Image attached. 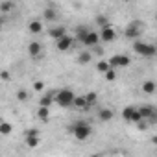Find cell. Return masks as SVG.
<instances>
[{"label":"cell","mask_w":157,"mask_h":157,"mask_svg":"<svg viewBox=\"0 0 157 157\" xmlns=\"http://www.w3.org/2000/svg\"><path fill=\"white\" fill-rule=\"evenodd\" d=\"M70 133H72L78 140H85V139L91 137L93 128H91V124L85 122V120H78L74 126H70Z\"/></svg>","instance_id":"6da1fadb"},{"label":"cell","mask_w":157,"mask_h":157,"mask_svg":"<svg viewBox=\"0 0 157 157\" xmlns=\"http://www.w3.org/2000/svg\"><path fill=\"white\" fill-rule=\"evenodd\" d=\"M74 96L76 94L72 93V89H59L54 93V104H57L59 107H68V105H72Z\"/></svg>","instance_id":"7a4b0ae2"},{"label":"cell","mask_w":157,"mask_h":157,"mask_svg":"<svg viewBox=\"0 0 157 157\" xmlns=\"http://www.w3.org/2000/svg\"><path fill=\"white\" fill-rule=\"evenodd\" d=\"M133 50H135V54H139V56H142V57H153L155 56V44H151V43H144V41H135L133 43Z\"/></svg>","instance_id":"3957f363"},{"label":"cell","mask_w":157,"mask_h":157,"mask_svg":"<svg viewBox=\"0 0 157 157\" xmlns=\"http://www.w3.org/2000/svg\"><path fill=\"white\" fill-rule=\"evenodd\" d=\"M131 63V59L128 57V56H124V54H117V56H113L109 61H107V65H109V68H117V67H128Z\"/></svg>","instance_id":"277c9868"},{"label":"cell","mask_w":157,"mask_h":157,"mask_svg":"<svg viewBox=\"0 0 157 157\" xmlns=\"http://www.w3.org/2000/svg\"><path fill=\"white\" fill-rule=\"evenodd\" d=\"M98 37H100V41H104V43H111V41L117 39V32H115V28H113L111 24H107V26L100 28Z\"/></svg>","instance_id":"5b68a950"},{"label":"cell","mask_w":157,"mask_h":157,"mask_svg":"<svg viewBox=\"0 0 157 157\" xmlns=\"http://www.w3.org/2000/svg\"><path fill=\"white\" fill-rule=\"evenodd\" d=\"M82 44H85V46H91V48H94L96 44H98V41H100V37H98V32H94V30H89L82 39Z\"/></svg>","instance_id":"8992f818"},{"label":"cell","mask_w":157,"mask_h":157,"mask_svg":"<svg viewBox=\"0 0 157 157\" xmlns=\"http://www.w3.org/2000/svg\"><path fill=\"white\" fill-rule=\"evenodd\" d=\"M122 118L126 120V122H139L140 120V115H139V111H137V107H133V105H128L124 111H122Z\"/></svg>","instance_id":"52a82bcc"},{"label":"cell","mask_w":157,"mask_h":157,"mask_svg":"<svg viewBox=\"0 0 157 157\" xmlns=\"http://www.w3.org/2000/svg\"><path fill=\"white\" fill-rule=\"evenodd\" d=\"M140 22H133V24H129L128 28H126V32H124V35L128 37V39H133V41H139V35H140Z\"/></svg>","instance_id":"ba28073f"},{"label":"cell","mask_w":157,"mask_h":157,"mask_svg":"<svg viewBox=\"0 0 157 157\" xmlns=\"http://www.w3.org/2000/svg\"><path fill=\"white\" fill-rule=\"evenodd\" d=\"M56 43H57L56 46H57V50H59V52H67V50L72 46V43H74V37H70V35L67 33V35H63V37H61L59 41H56Z\"/></svg>","instance_id":"9c48e42d"},{"label":"cell","mask_w":157,"mask_h":157,"mask_svg":"<svg viewBox=\"0 0 157 157\" xmlns=\"http://www.w3.org/2000/svg\"><path fill=\"white\" fill-rule=\"evenodd\" d=\"M48 33H50V37H52V39L59 41L63 35H67V28H65V26H52Z\"/></svg>","instance_id":"30bf717a"},{"label":"cell","mask_w":157,"mask_h":157,"mask_svg":"<svg viewBox=\"0 0 157 157\" xmlns=\"http://www.w3.org/2000/svg\"><path fill=\"white\" fill-rule=\"evenodd\" d=\"M41 50H43V46H41L39 41H32V43L28 44V54H30L32 57H37V56L41 54Z\"/></svg>","instance_id":"8fae6325"},{"label":"cell","mask_w":157,"mask_h":157,"mask_svg":"<svg viewBox=\"0 0 157 157\" xmlns=\"http://www.w3.org/2000/svg\"><path fill=\"white\" fill-rule=\"evenodd\" d=\"M54 93H56V91H54ZM54 93H48V94L41 96V100H39V107H46V109H50V105L54 104Z\"/></svg>","instance_id":"7c38bea8"},{"label":"cell","mask_w":157,"mask_h":157,"mask_svg":"<svg viewBox=\"0 0 157 157\" xmlns=\"http://www.w3.org/2000/svg\"><path fill=\"white\" fill-rule=\"evenodd\" d=\"M98 118H100L102 122H109V120H113V111L107 109V107H102V109L98 111Z\"/></svg>","instance_id":"4fadbf2b"},{"label":"cell","mask_w":157,"mask_h":157,"mask_svg":"<svg viewBox=\"0 0 157 157\" xmlns=\"http://www.w3.org/2000/svg\"><path fill=\"white\" fill-rule=\"evenodd\" d=\"M28 30H30V33L37 35V33H41V32H43V22H41V21H32V22H30V26H28Z\"/></svg>","instance_id":"5bb4252c"},{"label":"cell","mask_w":157,"mask_h":157,"mask_svg":"<svg viewBox=\"0 0 157 157\" xmlns=\"http://www.w3.org/2000/svg\"><path fill=\"white\" fill-rule=\"evenodd\" d=\"M37 118L43 120V122H48V118H50V109H46V107H39V109H37Z\"/></svg>","instance_id":"9a60e30c"},{"label":"cell","mask_w":157,"mask_h":157,"mask_svg":"<svg viewBox=\"0 0 157 157\" xmlns=\"http://www.w3.org/2000/svg\"><path fill=\"white\" fill-rule=\"evenodd\" d=\"M83 98H85V104H87V107H91V105H94V104L98 102V94H96V93H87Z\"/></svg>","instance_id":"2e32d148"},{"label":"cell","mask_w":157,"mask_h":157,"mask_svg":"<svg viewBox=\"0 0 157 157\" xmlns=\"http://www.w3.org/2000/svg\"><path fill=\"white\" fill-rule=\"evenodd\" d=\"M11 131H13V126H11L10 122H0V135L6 137V135H10Z\"/></svg>","instance_id":"e0dca14e"},{"label":"cell","mask_w":157,"mask_h":157,"mask_svg":"<svg viewBox=\"0 0 157 157\" xmlns=\"http://www.w3.org/2000/svg\"><path fill=\"white\" fill-rule=\"evenodd\" d=\"M142 91H144L146 94H153V93H155V83H153L151 80H150V82H144V83H142Z\"/></svg>","instance_id":"ac0fdd59"},{"label":"cell","mask_w":157,"mask_h":157,"mask_svg":"<svg viewBox=\"0 0 157 157\" xmlns=\"http://www.w3.org/2000/svg\"><path fill=\"white\" fill-rule=\"evenodd\" d=\"M72 105H74V107H78V109H83V107H87V104H85V98H83V96H74V102H72Z\"/></svg>","instance_id":"d6986e66"},{"label":"cell","mask_w":157,"mask_h":157,"mask_svg":"<svg viewBox=\"0 0 157 157\" xmlns=\"http://www.w3.org/2000/svg\"><path fill=\"white\" fill-rule=\"evenodd\" d=\"M43 15H44V19H46V21H56V17H57V13H56V10H54L52 6H50V8H46Z\"/></svg>","instance_id":"ffe728a7"},{"label":"cell","mask_w":157,"mask_h":157,"mask_svg":"<svg viewBox=\"0 0 157 157\" xmlns=\"http://www.w3.org/2000/svg\"><path fill=\"white\" fill-rule=\"evenodd\" d=\"M26 140V146L28 148H37L39 144H41V139L39 137H28V139H24Z\"/></svg>","instance_id":"44dd1931"},{"label":"cell","mask_w":157,"mask_h":157,"mask_svg":"<svg viewBox=\"0 0 157 157\" xmlns=\"http://www.w3.org/2000/svg\"><path fill=\"white\" fill-rule=\"evenodd\" d=\"M91 61V54L89 52H82L80 56H78V63H82V65H87Z\"/></svg>","instance_id":"7402d4cb"},{"label":"cell","mask_w":157,"mask_h":157,"mask_svg":"<svg viewBox=\"0 0 157 157\" xmlns=\"http://www.w3.org/2000/svg\"><path fill=\"white\" fill-rule=\"evenodd\" d=\"M13 8H15V4H13V2H0V10H2L4 13L13 11Z\"/></svg>","instance_id":"603a6c76"},{"label":"cell","mask_w":157,"mask_h":157,"mask_svg":"<svg viewBox=\"0 0 157 157\" xmlns=\"http://www.w3.org/2000/svg\"><path fill=\"white\" fill-rule=\"evenodd\" d=\"M96 70H98V72H102V74H105V72L109 70V65H107V61H98V65H96Z\"/></svg>","instance_id":"cb8c5ba5"},{"label":"cell","mask_w":157,"mask_h":157,"mask_svg":"<svg viewBox=\"0 0 157 157\" xmlns=\"http://www.w3.org/2000/svg\"><path fill=\"white\" fill-rule=\"evenodd\" d=\"M17 100L26 102V100H28V93H26L24 89H19V91H17Z\"/></svg>","instance_id":"d4e9b609"},{"label":"cell","mask_w":157,"mask_h":157,"mask_svg":"<svg viewBox=\"0 0 157 157\" xmlns=\"http://www.w3.org/2000/svg\"><path fill=\"white\" fill-rule=\"evenodd\" d=\"M28 137H39V131L35 128H30V129L24 131V139H28Z\"/></svg>","instance_id":"484cf974"},{"label":"cell","mask_w":157,"mask_h":157,"mask_svg":"<svg viewBox=\"0 0 157 157\" xmlns=\"http://www.w3.org/2000/svg\"><path fill=\"white\" fill-rule=\"evenodd\" d=\"M76 32H78V39H82V37L89 32V28H87V26H78V28H76Z\"/></svg>","instance_id":"4316f807"},{"label":"cell","mask_w":157,"mask_h":157,"mask_svg":"<svg viewBox=\"0 0 157 157\" xmlns=\"http://www.w3.org/2000/svg\"><path fill=\"white\" fill-rule=\"evenodd\" d=\"M96 24H98L100 28H104V26H107L109 22H107V19H105V15H100V17H96Z\"/></svg>","instance_id":"83f0119b"},{"label":"cell","mask_w":157,"mask_h":157,"mask_svg":"<svg viewBox=\"0 0 157 157\" xmlns=\"http://www.w3.org/2000/svg\"><path fill=\"white\" fill-rule=\"evenodd\" d=\"M115 78H117V72H115L113 68H109V70L105 72V80H107V82H115Z\"/></svg>","instance_id":"f1b7e54d"},{"label":"cell","mask_w":157,"mask_h":157,"mask_svg":"<svg viewBox=\"0 0 157 157\" xmlns=\"http://www.w3.org/2000/svg\"><path fill=\"white\" fill-rule=\"evenodd\" d=\"M137 128H139L140 131H144V129L150 128V122H148V120H139V122H137Z\"/></svg>","instance_id":"f546056e"},{"label":"cell","mask_w":157,"mask_h":157,"mask_svg":"<svg viewBox=\"0 0 157 157\" xmlns=\"http://www.w3.org/2000/svg\"><path fill=\"white\" fill-rule=\"evenodd\" d=\"M44 89V82H33V91H43Z\"/></svg>","instance_id":"4dcf8cb0"},{"label":"cell","mask_w":157,"mask_h":157,"mask_svg":"<svg viewBox=\"0 0 157 157\" xmlns=\"http://www.w3.org/2000/svg\"><path fill=\"white\" fill-rule=\"evenodd\" d=\"M0 80L8 82V80H10V72H8V70H0Z\"/></svg>","instance_id":"1f68e13d"},{"label":"cell","mask_w":157,"mask_h":157,"mask_svg":"<svg viewBox=\"0 0 157 157\" xmlns=\"http://www.w3.org/2000/svg\"><path fill=\"white\" fill-rule=\"evenodd\" d=\"M94 52H96V54H98V56H102V54H104V48H102V46H98V44H96V46H94Z\"/></svg>","instance_id":"d6a6232c"},{"label":"cell","mask_w":157,"mask_h":157,"mask_svg":"<svg viewBox=\"0 0 157 157\" xmlns=\"http://www.w3.org/2000/svg\"><path fill=\"white\" fill-rule=\"evenodd\" d=\"M91 157H102V155H98V153H93V155H91Z\"/></svg>","instance_id":"836d02e7"},{"label":"cell","mask_w":157,"mask_h":157,"mask_svg":"<svg viewBox=\"0 0 157 157\" xmlns=\"http://www.w3.org/2000/svg\"><path fill=\"white\" fill-rule=\"evenodd\" d=\"M0 32H2V21H0Z\"/></svg>","instance_id":"e575fe53"}]
</instances>
